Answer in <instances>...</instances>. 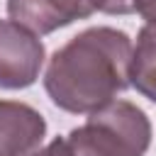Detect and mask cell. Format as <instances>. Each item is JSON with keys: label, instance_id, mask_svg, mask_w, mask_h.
Returning <instances> with one entry per match:
<instances>
[{"label": "cell", "instance_id": "cell-9", "mask_svg": "<svg viewBox=\"0 0 156 156\" xmlns=\"http://www.w3.org/2000/svg\"><path fill=\"white\" fill-rule=\"evenodd\" d=\"M139 15L146 20V24H156V0H149Z\"/></svg>", "mask_w": 156, "mask_h": 156}, {"label": "cell", "instance_id": "cell-5", "mask_svg": "<svg viewBox=\"0 0 156 156\" xmlns=\"http://www.w3.org/2000/svg\"><path fill=\"white\" fill-rule=\"evenodd\" d=\"M46 136V119L27 102L0 100V156H37Z\"/></svg>", "mask_w": 156, "mask_h": 156}, {"label": "cell", "instance_id": "cell-3", "mask_svg": "<svg viewBox=\"0 0 156 156\" xmlns=\"http://www.w3.org/2000/svg\"><path fill=\"white\" fill-rule=\"evenodd\" d=\"M46 49L32 29L15 20H0V90H22L37 83Z\"/></svg>", "mask_w": 156, "mask_h": 156}, {"label": "cell", "instance_id": "cell-2", "mask_svg": "<svg viewBox=\"0 0 156 156\" xmlns=\"http://www.w3.org/2000/svg\"><path fill=\"white\" fill-rule=\"evenodd\" d=\"M71 156H144L151 144V122L129 100H115L88 115L66 134Z\"/></svg>", "mask_w": 156, "mask_h": 156}, {"label": "cell", "instance_id": "cell-8", "mask_svg": "<svg viewBox=\"0 0 156 156\" xmlns=\"http://www.w3.org/2000/svg\"><path fill=\"white\" fill-rule=\"evenodd\" d=\"M146 2L149 0H119V15H132V12L139 15Z\"/></svg>", "mask_w": 156, "mask_h": 156}, {"label": "cell", "instance_id": "cell-7", "mask_svg": "<svg viewBox=\"0 0 156 156\" xmlns=\"http://www.w3.org/2000/svg\"><path fill=\"white\" fill-rule=\"evenodd\" d=\"M37 156H71V146H68V139L66 136H54L46 146L39 149Z\"/></svg>", "mask_w": 156, "mask_h": 156}, {"label": "cell", "instance_id": "cell-4", "mask_svg": "<svg viewBox=\"0 0 156 156\" xmlns=\"http://www.w3.org/2000/svg\"><path fill=\"white\" fill-rule=\"evenodd\" d=\"M95 12L119 15V0H7L10 20L39 37L68 27L76 20H88Z\"/></svg>", "mask_w": 156, "mask_h": 156}, {"label": "cell", "instance_id": "cell-6", "mask_svg": "<svg viewBox=\"0 0 156 156\" xmlns=\"http://www.w3.org/2000/svg\"><path fill=\"white\" fill-rule=\"evenodd\" d=\"M132 88L156 105V24H144L136 34L129 63Z\"/></svg>", "mask_w": 156, "mask_h": 156}, {"label": "cell", "instance_id": "cell-1", "mask_svg": "<svg viewBox=\"0 0 156 156\" xmlns=\"http://www.w3.org/2000/svg\"><path fill=\"white\" fill-rule=\"evenodd\" d=\"M132 39L117 27H88L58 46L44 71L49 100L71 115H93L127 88Z\"/></svg>", "mask_w": 156, "mask_h": 156}]
</instances>
